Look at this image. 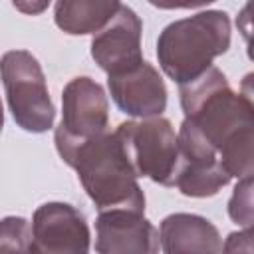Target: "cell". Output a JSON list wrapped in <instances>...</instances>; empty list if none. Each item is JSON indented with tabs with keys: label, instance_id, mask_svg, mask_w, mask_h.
I'll list each match as a JSON object with an SVG mask.
<instances>
[{
	"label": "cell",
	"instance_id": "1",
	"mask_svg": "<svg viewBox=\"0 0 254 254\" xmlns=\"http://www.w3.org/2000/svg\"><path fill=\"white\" fill-rule=\"evenodd\" d=\"M183 123L218 157L228 177H252L254 105L236 93L218 67H208L190 83L179 85Z\"/></svg>",
	"mask_w": 254,
	"mask_h": 254
},
{
	"label": "cell",
	"instance_id": "2",
	"mask_svg": "<svg viewBox=\"0 0 254 254\" xmlns=\"http://www.w3.org/2000/svg\"><path fill=\"white\" fill-rule=\"evenodd\" d=\"M60 157L75 169L85 192L101 210L143 212L145 196L115 131L99 133L75 145H58Z\"/></svg>",
	"mask_w": 254,
	"mask_h": 254
},
{
	"label": "cell",
	"instance_id": "3",
	"mask_svg": "<svg viewBox=\"0 0 254 254\" xmlns=\"http://www.w3.org/2000/svg\"><path fill=\"white\" fill-rule=\"evenodd\" d=\"M230 46V20L226 12L204 10L169 24L157 40V58L163 71L179 85L200 77L212 60Z\"/></svg>",
	"mask_w": 254,
	"mask_h": 254
},
{
	"label": "cell",
	"instance_id": "4",
	"mask_svg": "<svg viewBox=\"0 0 254 254\" xmlns=\"http://www.w3.org/2000/svg\"><path fill=\"white\" fill-rule=\"evenodd\" d=\"M0 77L14 121L30 133L48 131L56 109L38 60L26 50L6 52L0 58Z\"/></svg>",
	"mask_w": 254,
	"mask_h": 254
},
{
	"label": "cell",
	"instance_id": "5",
	"mask_svg": "<svg viewBox=\"0 0 254 254\" xmlns=\"http://www.w3.org/2000/svg\"><path fill=\"white\" fill-rule=\"evenodd\" d=\"M115 135L137 177H147L163 187L175 185L179 145L169 119L149 117L125 121L117 127Z\"/></svg>",
	"mask_w": 254,
	"mask_h": 254
},
{
	"label": "cell",
	"instance_id": "6",
	"mask_svg": "<svg viewBox=\"0 0 254 254\" xmlns=\"http://www.w3.org/2000/svg\"><path fill=\"white\" fill-rule=\"evenodd\" d=\"M62 123L56 129L58 145H75L107 131L109 103L103 87L91 77H73L62 93Z\"/></svg>",
	"mask_w": 254,
	"mask_h": 254
},
{
	"label": "cell",
	"instance_id": "7",
	"mask_svg": "<svg viewBox=\"0 0 254 254\" xmlns=\"http://www.w3.org/2000/svg\"><path fill=\"white\" fill-rule=\"evenodd\" d=\"M30 254H89V226L65 202H46L32 218Z\"/></svg>",
	"mask_w": 254,
	"mask_h": 254
},
{
	"label": "cell",
	"instance_id": "8",
	"mask_svg": "<svg viewBox=\"0 0 254 254\" xmlns=\"http://www.w3.org/2000/svg\"><path fill=\"white\" fill-rule=\"evenodd\" d=\"M139 16L125 4L101 28L91 42V58L109 75H121L143 64Z\"/></svg>",
	"mask_w": 254,
	"mask_h": 254
},
{
	"label": "cell",
	"instance_id": "9",
	"mask_svg": "<svg viewBox=\"0 0 254 254\" xmlns=\"http://www.w3.org/2000/svg\"><path fill=\"white\" fill-rule=\"evenodd\" d=\"M97 254H157L159 230L143 216L129 208L101 210L95 222Z\"/></svg>",
	"mask_w": 254,
	"mask_h": 254
},
{
	"label": "cell",
	"instance_id": "10",
	"mask_svg": "<svg viewBox=\"0 0 254 254\" xmlns=\"http://www.w3.org/2000/svg\"><path fill=\"white\" fill-rule=\"evenodd\" d=\"M107 83L115 105L131 117H161L167 107V87L159 71L147 62L127 73L109 75Z\"/></svg>",
	"mask_w": 254,
	"mask_h": 254
},
{
	"label": "cell",
	"instance_id": "11",
	"mask_svg": "<svg viewBox=\"0 0 254 254\" xmlns=\"http://www.w3.org/2000/svg\"><path fill=\"white\" fill-rule=\"evenodd\" d=\"M159 242L165 254H220L222 250L218 228L210 220L187 212L163 218Z\"/></svg>",
	"mask_w": 254,
	"mask_h": 254
},
{
	"label": "cell",
	"instance_id": "12",
	"mask_svg": "<svg viewBox=\"0 0 254 254\" xmlns=\"http://www.w3.org/2000/svg\"><path fill=\"white\" fill-rule=\"evenodd\" d=\"M119 6L117 0H60L54 18L65 34H97L117 14Z\"/></svg>",
	"mask_w": 254,
	"mask_h": 254
},
{
	"label": "cell",
	"instance_id": "13",
	"mask_svg": "<svg viewBox=\"0 0 254 254\" xmlns=\"http://www.w3.org/2000/svg\"><path fill=\"white\" fill-rule=\"evenodd\" d=\"M230 183L228 173L218 163L179 161L175 185L187 196H212Z\"/></svg>",
	"mask_w": 254,
	"mask_h": 254
},
{
	"label": "cell",
	"instance_id": "14",
	"mask_svg": "<svg viewBox=\"0 0 254 254\" xmlns=\"http://www.w3.org/2000/svg\"><path fill=\"white\" fill-rule=\"evenodd\" d=\"M30 222L22 216L0 220V254H30Z\"/></svg>",
	"mask_w": 254,
	"mask_h": 254
},
{
	"label": "cell",
	"instance_id": "15",
	"mask_svg": "<svg viewBox=\"0 0 254 254\" xmlns=\"http://www.w3.org/2000/svg\"><path fill=\"white\" fill-rule=\"evenodd\" d=\"M228 214L236 224L252 228V177L240 179V183L234 187L228 200Z\"/></svg>",
	"mask_w": 254,
	"mask_h": 254
},
{
	"label": "cell",
	"instance_id": "16",
	"mask_svg": "<svg viewBox=\"0 0 254 254\" xmlns=\"http://www.w3.org/2000/svg\"><path fill=\"white\" fill-rule=\"evenodd\" d=\"M222 254H252V228H244L240 232L228 234Z\"/></svg>",
	"mask_w": 254,
	"mask_h": 254
},
{
	"label": "cell",
	"instance_id": "17",
	"mask_svg": "<svg viewBox=\"0 0 254 254\" xmlns=\"http://www.w3.org/2000/svg\"><path fill=\"white\" fill-rule=\"evenodd\" d=\"M14 6L20 8V10H24V12H40V10H44L48 4L42 2V4H38V6H26V4H14Z\"/></svg>",
	"mask_w": 254,
	"mask_h": 254
},
{
	"label": "cell",
	"instance_id": "18",
	"mask_svg": "<svg viewBox=\"0 0 254 254\" xmlns=\"http://www.w3.org/2000/svg\"><path fill=\"white\" fill-rule=\"evenodd\" d=\"M4 127V109H2V101H0V131Z\"/></svg>",
	"mask_w": 254,
	"mask_h": 254
}]
</instances>
